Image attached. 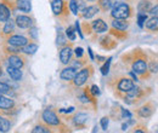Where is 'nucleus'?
<instances>
[{
    "instance_id": "nucleus-1",
    "label": "nucleus",
    "mask_w": 158,
    "mask_h": 133,
    "mask_svg": "<svg viewBox=\"0 0 158 133\" xmlns=\"http://www.w3.org/2000/svg\"><path fill=\"white\" fill-rule=\"evenodd\" d=\"M130 6L127 2H116L112 6V12L111 16L113 18H122L127 19L130 16Z\"/></svg>"
},
{
    "instance_id": "nucleus-2",
    "label": "nucleus",
    "mask_w": 158,
    "mask_h": 133,
    "mask_svg": "<svg viewBox=\"0 0 158 133\" xmlns=\"http://www.w3.org/2000/svg\"><path fill=\"white\" fill-rule=\"evenodd\" d=\"M41 119L49 126H57V125H60V119L57 117V115L55 114L52 110H50V109H46V110L43 111Z\"/></svg>"
},
{
    "instance_id": "nucleus-3",
    "label": "nucleus",
    "mask_w": 158,
    "mask_h": 133,
    "mask_svg": "<svg viewBox=\"0 0 158 133\" xmlns=\"http://www.w3.org/2000/svg\"><path fill=\"white\" fill-rule=\"evenodd\" d=\"M89 75H90V72L88 70V68L81 69L80 72H77V74H76L74 79H73V84H74L76 86H81V85H84V84L88 81Z\"/></svg>"
},
{
    "instance_id": "nucleus-4",
    "label": "nucleus",
    "mask_w": 158,
    "mask_h": 133,
    "mask_svg": "<svg viewBox=\"0 0 158 133\" xmlns=\"http://www.w3.org/2000/svg\"><path fill=\"white\" fill-rule=\"evenodd\" d=\"M16 25L21 29H29L31 27H33V19L26 15H19L15 21Z\"/></svg>"
},
{
    "instance_id": "nucleus-5",
    "label": "nucleus",
    "mask_w": 158,
    "mask_h": 133,
    "mask_svg": "<svg viewBox=\"0 0 158 133\" xmlns=\"http://www.w3.org/2000/svg\"><path fill=\"white\" fill-rule=\"evenodd\" d=\"M7 44L14 45V46H19V47H23L28 44V39L23 35H12L7 39Z\"/></svg>"
},
{
    "instance_id": "nucleus-6",
    "label": "nucleus",
    "mask_w": 158,
    "mask_h": 133,
    "mask_svg": "<svg viewBox=\"0 0 158 133\" xmlns=\"http://www.w3.org/2000/svg\"><path fill=\"white\" fill-rule=\"evenodd\" d=\"M76 74H77V69L74 67H67V68L62 69V72L60 74V77L63 81H72L74 79Z\"/></svg>"
},
{
    "instance_id": "nucleus-7",
    "label": "nucleus",
    "mask_w": 158,
    "mask_h": 133,
    "mask_svg": "<svg viewBox=\"0 0 158 133\" xmlns=\"http://www.w3.org/2000/svg\"><path fill=\"white\" fill-rule=\"evenodd\" d=\"M7 64H9V67H14V68L22 69L23 65H24V61L19 55H10L7 57Z\"/></svg>"
},
{
    "instance_id": "nucleus-8",
    "label": "nucleus",
    "mask_w": 158,
    "mask_h": 133,
    "mask_svg": "<svg viewBox=\"0 0 158 133\" xmlns=\"http://www.w3.org/2000/svg\"><path fill=\"white\" fill-rule=\"evenodd\" d=\"M91 27H93L94 32L100 33V34H102V33H105V32L108 30V25L106 24V22H105L103 19H101V18L95 19V21L91 23Z\"/></svg>"
},
{
    "instance_id": "nucleus-9",
    "label": "nucleus",
    "mask_w": 158,
    "mask_h": 133,
    "mask_svg": "<svg viewBox=\"0 0 158 133\" xmlns=\"http://www.w3.org/2000/svg\"><path fill=\"white\" fill-rule=\"evenodd\" d=\"M72 58V49L69 46H64L60 51V61L62 64H68Z\"/></svg>"
},
{
    "instance_id": "nucleus-10",
    "label": "nucleus",
    "mask_w": 158,
    "mask_h": 133,
    "mask_svg": "<svg viewBox=\"0 0 158 133\" xmlns=\"http://www.w3.org/2000/svg\"><path fill=\"white\" fill-rule=\"evenodd\" d=\"M100 7H98L96 5H91V6H86L83 11H81V15L85 19H90L93 18L96 14H99Z\"/></svg>"
},
{
    "instance_id": "nucleus-11",
    "label": "nucleus",
    "mask_w": 158,
    "mask_h": 133,
    "mask_svg": "<svg viewBox=\"0 0 158 133\" xmlns=\"http://www.w3.org/2000/svg\"><path fill=\"white\" fill-rule=\"evenodd\" d=\"M134 86H135V85H134V82H133L130 79L123 77V79H120V81H119L118 90L119 91H122V92H125V93H127V92L130 91Z\"/></svg>"
},
{
    "instance_id": "nucleus-12",
    "label": "nucleus",
    "mask_w": 158,
    "mask_h": 133,
    "mask_svg": "<svg viewBox=\"0 0 158 133\" xmlns=\"http://www.w3.org/2000/svg\"><path fill=\"white\" fill-rule=\"evenodd\" d=\"M16 7L24 12V14H28L32 11V1L31 0H16Z\"/></svg>"
},
{
    "instance_id": "nucleus-13",
    "label": "nucleus",
    "mask_w": 158,
    "mask_h": 133,
    "mask_svg": "<svg viewBox=\"0 0 158 133\" xmlns=\"http://www.w3.org/2000/svg\"><path fill=\"white\" fill-rule=\"evenodd\" d=\"M147 70V64L143 59H136L133 63V72L136 74H143Z\"/></svg>"
},
{
    "instance_id": "nucleus-14",
    "label": "nucleus",
    "mask_w": 158,
    "mask_h": 133,
    "mask_svg": "<svg viewBox=\"0 0 158 133\" xmlns=\"http://www.w3.org/2000/svg\"><path fill=\"white\" fill-rule=\"evenodd\" d=\"M15 107V102L11 98L0 96V109L1 110H10Z\"/></svg>"
},
{
    "instance_id": "nucleus-15",
    "label": "nucleus",
    "mask_w": 158,
    "mask_h": 133,
    "mask_svg": "<svg viewBox=\"0 0 158 133\" xmlns=\"http://www.w3.org/2000/svg\"><path fill=\"white\" fill-rule=\"evenodd\" d=\"M89 121V116L84 113H78L73 117V123L77 126V127H83L85 126V123Z\"/></svg>"
},
{
    "instance_id": "nucleus-16",
    "label": "nucleus",
    "mask_w": 158,
    "mask_h": 133,
    "mask_svg": "<svg viewBox=\"0 0 158 133\" xmlns=\"http://www.w3.org/2000/svg\"><path fill=\"white\" fill-rule=\"evenodd\" d=\"M11 17V11L10 9L4 4L0 2V22H6Z\"/></svg>"
},
{
    "instance_id": "nucleus-17",
    "label": "nucleus",
    "mask_w": 158,
    "mask_h": 133,
    "mask_svg": "<svg viewBox=\"0 0 158 133\" xmlns=\"http://www.w3.org/2000/svg\"><path fill=\"white\" fill-rule=\"evenodd\" d=\"M112 27L114 29H118V30H127L128 27H129V23L127 22V19H122V18H114L112 21Z\"/></svg>"
},
{
    "instance_id": "nucleus-18",
    "label": "nucleus",
    "mask_w": 158,
    "mask_h": 133,
    "mask_svg": "<svg viewBox=\"0 0 158 133\" xmlns=\"http://www.w3.org/2000/svg\"><path fill=\"white\" fill-rule=\"evenodd\" d=\"M7 74L11 77V80L14 81H20L22 79V70L19 68H14V67H7Z\"/></svg>"
},
{
    "instance_id": "nucleus-19",
    "label": "nucleus",
    "mask_w": 158,
    "mask_h": 133,
    "mask_svg": "<svg viewBox=\"0 0 158 133\" xmlns=\"http://www.w3.org/2000/svg\"><path fill=\"white\" fill-rule=\"evenodd\" d=\"M51 9L55 15H61L63 11V1L62 0H52L51 1Z\"/></svg>"
},
{
    "instance_id": "nucleus-20",
    "label": "nucleus",
    "mask_w": 158,
    "mask_h": 133,
    "mask_svg": "<svg viewBox=\"0 0 158 133\" xmlns=\"http://www.w3.org/2000/svg\"><path fill=\"white\" fill-rule=\"evenodd\" d=\"M152 9L151 6V2L148 0H142L140 1L138 5V11L139 14H146V12H150V10Z\"/></svg>"
},
{
    "instance_id": "nucleus-21",
    "label": "nucleus",
    "mask_w": 158,
    "mask_h": 133,
    "mask_svg": "<svg viewBox=\"0 0 158 133\" xmlns=\"http://www.w3.org/2000/svg\"><path fill=\"white\" fill-rule=\"evenodd\" d=\"M37 51H38V45L37 44H27L26 46L22 47V52H24L26 55H29V56L34 55Z\"/></svg>"
},
{
    "instance_id": "nucleus-22",
    "label": "nucleus",
    "mask_w": 158,
    "mask_h": 133,
    "mask_svg": "<svg viewBox=\"0 0 158 133\" xmlns=\"http://www.w3.org/2000/svg\"><path fill=\"white\" fill-rule=\"evenodd\" d=\"M15 22L14 21H11V19H9V21H6L5 22V25H4V29H2V32H4V34L5 35H10L11 33H14L15 32Z\"/></svg>"
},
{
    "instance_id": "nucleus-23",
    "label": "nucleus",
    "mask_w": 158,
    "mask_h": 133,
    "mask_svg": "<svg viewBox=\"0 0 158 133\" xmlns=\"http://www.w3.org/2000/svg\"><path fill=\"white\" fill-rule=\"evenodd\" d=\"M10 130H11V122L4 116H0V132H9Z\"/></svg>"
},
{
    "instance_id": "nucleus-24",
    "label": "nucleus",
    "mask_w": 158,
    "mask_h": 133,
    "mask_svg": "<svg viewBox=\"0 0 158 133\" xmlns=\"http://www.w3.org/2000/svg\"><path fill=\"white\" fill-rule=\"evenodd\" d=\"M146 28L150 30H158V16H153L151 19L146 21Z\"/></svg>"
},
{
    "instance_id": "nucleus-25",
    "label": "nucleus",
    "mask_w": 158,
    "mask_h": 133,
    "mask_svg": "<svg viewBox=\"0 0 158 133\" xmlns=\"http://www.w3.org/2000/svg\"><path fill=\"white\" fill-rule=\"evenodd\" d=\"M114 4H116V0H100V6L103 11L110 10Z\"/></svg>"
},
{
    "instance_id": "nucleus-26",
    "label": "nucleus",
    "mask_w": 158,
    "mask_h": 133,
    "mask_svg": "<svg viewBox=\"0 0 158 133\" xmlns=\"http://www.w3.org/2000/svg\"><path fill=\"white\" fill-rule=\"evenodd\" d=\"M11 86L6 82L0 81V95H10L11 93Z\"/></svg>"
},
{
    "instance_id": "nucleus-27",
    "label": "nucleus",
    "mask_w": 158,
    "mask_h": 133,
    "mask_svg": "<svg viewBox=\"0 0 158 133\" xmlns=\"http://www.w3.org/2000/svg\"><path fill=\"white\" fill-rule=\"evenodd\" d=\"M139 96H140V88L138 87H133L130 91H128L127 92V98L128 99H134V98H138Z\"/></svg>"
},
{
    "instance_id": "nucleus-28",
    "label": "nucleus",
    "mask_w": 158,
    "mask_h": 133,
    "mask_svg": "<svg viewBox=\"0 0 158 133\" xmlns=\"http://www.w3.org/2000/svg\"><path fill=\"white\" fill-rule=\"evenodd\" d=\"M66 42H67V40H66V37H64L63 33H62V29H59V30H57L56 44H57L59 46H63V45H66Z\"/></svg>"
},
{
    "instance_id": "nucleus-29",
    "label": "nucleus",
    "mask_w": 158,
    "mask_h": 133,
    "mask_svg": "<svg viewBox=\"0 0 158 133\" xmlns=\"http://www.w3.org/2000/svg\"><path fill=\"white\" fill-rule=\"evenodd\" d=\"M111 61H112L111 57L108 58V59H106L105 64L101 67V74H102V75H107V74H108V72H110V65H111Z\"/></svg>"
},
{
    "instance_id": "nucleus-30",
    "label": "nucleus",
    "mask_w": 158,
    "mask_h": 133,
    "mask_svg": "<svg viewBox=\"0 0 158 133\" xmlns=\"http://www.w3.org/2000/svg\"><path fill=\"white\" fill-rule=\"evenodd\" d=\"M151 114H152V109H151L150 107H142V108L139 110V115L142 116V117H148Z\"/></svg>"
},
{
    "instance_id": "nucleus-31",
    "label": "nucleus",
    "mask_w": 158,
    "mask_h": 133,
    "mask_svg": "<svg viewBox=\"0 0 158 133\" xmlns=\"http://www.w3.org/2000/svg\"><path fill=\"white\" fill-rule=\"evenodd\" d=\"M69 10L73 15H78V0H71L69 1Z\"/></svg>"
},
{
    "instance_id": "nucleus-32",
    "label": "nucleus",
    "mask_w": 158,
    "mask_h": 133,
    "mask_svg": "<svg viewBox=\"0 0 158 133\" xmlns=\"http://www.w3.org/2000/svg\"><path fill=\"white\" fill-rule=\"evenodd\" d=\"M66 37L69 39V40H76V29L73 27H68L66 29Z\"/></svg>"
},
{
    "instance_id": "nucleus-33",
    "label": "nucleus",
    "mask_w": 158,
    "mask_h": 133,
    "mask_svg": "<svg viewBox=\"0 0 158 133\" xmlns=\"http://www.w3.org/2000/svg\"><path fill=\"white\" fill-rule=\"evenodd\" d=\"M146 21H147V15H146V14H139L138 15V24L140 28H143Z\"/></svg>"
},
{
    "instance_id": "nucleus-34",
    "label": "nucleus",
    "mask_w": 158,
    "mask_h": 133,
    "mask_svg": "<svg viewBox=\"0 0 158 133\" xmlns=\"http://www.w3.org/2000/svg\"><path fill=\"white\" fill-rule=\"evenodd\" d=\"M32 132L33 133H49L50 132V130H49V128H46L45 126L39 125V126H35V127L32 130Z\"/></svg>"
},
{
    "instance_id": "nucleus-35",
    "label": "nucleus",
    "mask_w": 158,
    "mask_h": 133,
    "mask_svg": "<svg viewBox=\"0 0 158 133\" xmlns=\"http://www.w3.org/2000/svg\"><path fill=\"white\" fill-rule=\"evenodd\" d=\"M6 51H7V52H11V53H19V52H22V47L14 46V45H9V46L6 47Z\"/></svg>"
},
{
    "instance_id": "nucleus-36",
    "label": "nucleus",
    "mask_w": 158,
    "mask_h": 133,
    "mask_svg": "<svg viewBox=\"0 0 158 133\" xmlns=\"http://www.w3.org/2000/svg\"><path fill=\"white\" fill-rule=\"evenodd\" d=\"M108 123H110V120H108V117H102L101 119V127H102V130L103 131H107V128H108Z\"/></svg>"
},
{
    "instance_id": "nucleus-37",
    "label": "nucleus",
    "mask_w": 158,
    "mask_h": 133,
    "mask_svg": "<svg viewBox=\"0 0 158 133\" xmlns=\"http://www.w3.org/2000/svg\"><path fill=\"white\" fill-rule=\"evenodd\" d=\"M28 33H29V35H31L33 39H37L38 38V33H39V32H38V29H37L35 27H31Z\"/></svg>"
},
{
    "instance_id": "nucleus-38",
    "label": "nucleus",
    "mask_w": 158,
    "mask_h": 133,
    "mask_svg": "<svg viewBox=\"0 0 158 133\" xmlns=\"http://www.w3.org/2000/svg\"><path fill=\"white\" fill-rule=\"evenodd\" d=\"M90 92H91V95L93 96H99L100 95V88L96 86V85H94V86H91Z\"/></svg>"
},
{
    "instance_id": "nucleus-39",
    "label": "nucleus",
    "mask_w": 158,
    "mask_h": 133,
    "mask_svg": "<svg viewBox=\"0 0 158 133\" xmlns=\"http://www.w3.org/2000/svg\"><path fill=\"white\" fill-rule=\"evenodd\" d=\"M150 70H151L152 73H157L158 72V63L152 62V63L150 64Z\"/></svg>"
},
{
    "instance_id": "nucleus-40",
    "label": "nucleus",
    "mask_w": 158,
    "mask_h": 133,
    "mask_svg": "<svg viewBox=\"0 0 158 133\" xmlns=\"http://www.w3.org/2000/svg\"><path fill=\"white\" fill-rule=\"evenodd\" d=\"M122 116L124 119H131V113L128 111L127 109H122Z\"/></svg>"
},
{
    "instance_id": "nucleus-41",
    "label": "nucleus",
    "mask_w": 158,
    "mask_h": 133,
    "mask_svg": "<svg viewBox=\"0 0 158 133\" xmlns=\"http://www.w3.org/2000/svg\"><path fill=\"white\" fill-rule=\"evenodd\" d=\"M150 14H151L152 16H158V5L155 6V7H152V9L150 10Z\"/></svg>"
},
{
    "instance_id": "nucleus-42",
    "label": "nucleus",
    "mask_w": 158,
    "mask_h": 133,
    "mask_svg": "<svg viewBox=\"0 0 158 133\" xmlns=\"http://www.w3.org/2000/svg\"><path fill=\"white\" fill-rule=\"evenodd\" d=\"M74 51H76V56H77V57L80 58L83 56V49H81V47H77Z\"/></svg>"
},
{
    "instance_id": "nucleus-43",
    "label": "nucleus",
    "mask_w": 158,
    "mask_h": 133,
    "mask_svg": "<svg viewBox=\"0 0 158 133\" xmlns=\"http://www.w3.org/2000/svg\"><path fill=\"white\" fill-rule=\"evenodd\" d=\"M76 28H77V32H78L79 37H80V38H84V37H83V33H81V29H80V25H79V21L76 22Z\"/></svg>"
},
{
    "instance_id": "nucleus-44",
    "label": "nucleus",
    "mask_w": 158,
    "mask_h": 133,
    "mask_svg": "<svg viewBox=\"0 0 158 133\" xmlns=\"http://www.w3.org/2000/svg\"><path fill=\"white\" fill-rule=\"evenodd\" d=\"M80 100H81L83 103H88L90 99L88 98V96H86V95H81V96H80Z\"/></svg>"
},
{
    "instance_id": "nucleus-45",
    "label": "nucleus",
    "mask_w": 158,
    "mask_h": 133,
    "mask_svg": "<svg viewBox=\"0 0 158 133\" xmlns=\"http://www.w3.org/2000/svg\"><path fill=\"white\" fill-rule=\"evenodd\" d=\"M73 110H74V108L71 107V108H68V109H61L60 111H61V113H72Z\"/></svg>"
},
{
    "instance_id": "nucleus-46",
    "label": "nucleus",
    "mask_w": 158,
    "mask_h": 133,
    "mask_svg": "<svg viewBox=\"0 0 158 133\" xmlns=\"http://www.w3.org/2000/svg\"><path fill=\"white\" fill-rule=\"evenodd\" d=\"M88 51H89V55H90V59L93 61V59H94V55H93V51H91V49H88Z\"/></svg>"
},
{
    "instance_id": "nucleus-47",
    "label": "nucleus",
    "mask_w": 158,
    "mask_h": 133,
    "mask_svg": "<svg viewBox=\"0 0 158 133\" xmlns=\"http://www.w3.org/2000/svg\"><path fill=\"white\" fill-rule=\"evenodd\" d=\"M130 75L133 76V79H134V80H138V77H136V76L134 75V73H130Z\"/></svg>"
},
{
    "instance_id": "nucleus-48",
    "label": "nucleus",
    "mask_w": 158,
    "mask_h": 133,
    "mask_svg": "<svg viewBox=\"0 0 158 133\" xmlns=\"http://www.w3.org/2000/svg\"><path fill=\"white\" fill-rule=\"evenodd\" d=\"M1 74H2V70H1V68H0V76H1Z\"/></svg>"
},
{
    "instance_id": "nucleus-49",
    "label": "nucleus",
    "mask_w": 158,
    "mask_h": 133,
    "mask_svg": "<svg viewBox=\"0 0 158 133\" xmlns=\"http://www.w3.org/2000/svg\"><path fill=\"white\" fill-rule=\"evenodd\" d=\"M84 1H95V0H84Z\"/></svg>"
},
{
    "instance_id": "nucleus-50",
    "label": "nucleus",
    "mask_w": 158,
    "mask_h": 133,
    "mask_svg": "<svg viewBox=\"0 0 158 133\" xmlns=\"http://www.w3.org/2000/svg\"><path fill=\"white\" fill-rule=\"evenodd\" d=\"M0 96H1V95H0Z\"/></svg>"
}]
</instances>
